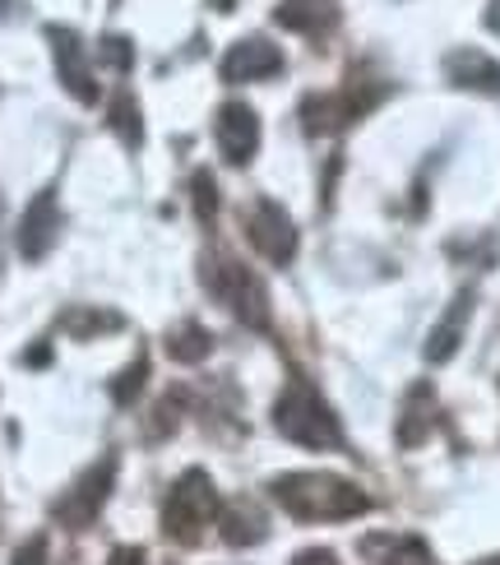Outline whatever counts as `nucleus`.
Listing matches in <instances>:
<instances>
[{"label": "nucleus", "instance_id": "nucleus-4", "mask_svg": "<svg viewBox=\"0 0 500 565\" xmlns=\"http://www.w3.org/2000/svg\"><path fill=\"white\" fill-rule=\"evenodd\" d=\"M204 282H209L213 297L232 306L242 324H251V329L269 324V292H265V282H259L242 260H227V255L209 260L204 265Z\"/></svg>", "mask_w": 500, "mask_h": 565}, {"label": "nucleus", "instance_id": "nucleus-9", "mask_svg": "<svg viewBox=\"0 0 500 565\" xmlns=\"http://www.w3.org/2000/svg\"><path fill=\"white\" fill-rule=\"evenodd\" d=\"M283 70V52L265 38H246L236 42L232 52L223 56V79L227 84H251V79H269Z\"/></svg>", "mask_w": 500, "mask_h": 565}, {"label": "nucleus", "instance_id": "nucleus-5", "mask_svg": "<svg viewBox=\"0 0 500 565\" xmlns=\"http://www.w3.org/2000/svg\"><path fill=\"white\" fill-rule=\"evenodd\" d=\"M111 478H116V459L107 455L103 463H93L88 473L75 482V487H65V497L52 505V514L65 524V529H88L93 520H98V510L107 501V491H111Z\"/></svg>", "mask_w": 500, "mask_h": 565}, {"label": "nucleus", "instance_id": "nucleus-19", "mask_svg": "<svg viewBox=\"0 0 500 565\" xmlns=\"http://www.w3.org/2000/svg\"><path fill=\"white\" fill-rule=\"evenodd\" d=\"M145 375H149V358L139 352V358L111 381V398H116V404H135V394L145 390Z\"/></svg>", "mask_w": 500, "mask_h": 565}, {"label": "nucleus", "instance_id": "nucleus-7", "mask_svg": "<svg viewBox=\"0 0 500 565\" xmlns=\"http://www.w3.org/2000/svg\"><path fill=\"white\" fill-rule=\"evenodd\" d=\"M61 237V204L56 191H38L19 218V255L23 260H42Z\"/></svg>", "mask_w": 500, "mask_h": 565}, {"label": "nucleus", "instance_id": "nucleus-25", "mask_svg": "<svg viewBox=\"0 0 500 565\" xmlns=\"http://www.w3.org/2000/svg\"><path fill=\"white\" fill-rule=\"evenodd\" d=\"M107 565H145V552H139V547H116Z\"/></svg>", "mask_w": 500, "mask_h": 565}, {"label": "nucleus", "instance_id": "nucleus-3", "mask_svg": "<svg viewBox=\"0 0 500 565\" xmlns=\"http://www.w3.org/2000/svg\"><path fill=\"white\" fill-rule=\"evenodd\" d=\"M213 514H219V491H213V482L200 468H190V473L167 491L162 529H167V537H177V543H200V533L213 524Z\"/></svg>", "mask_w": 500, "mask_h": 565}, {"label": "nucleus", "instance_id": "nucleus-14", "mask_svg": "<svg viewBox=\"0 0 500 565\" xmlns=\"http://www.w3.org/2000/svg\"><path fill=\"white\" fill-rule=\"evenodd\" d=\"M219 533H223V543H232V547L265 543V537H269L265 510H259V505H251L246 497H236V501L223 510V524H219Z\"/></svg>", "mask_w": 500, "mask_h": 565}, {"label": "nucleus", "instance_id": "nucleus-17", "mask_svg": "<svg viewBox=\"0 0 500 565\" xmlns=\"http://www.w3.org/2000/svg\"><path fill=\"white\" fill-rule=\"evenodd\" d=\"M325 19H329L325 0H283L278 6V23L283 29H297V33H316Z\"/></svg>", "mask_w": 500, "mask_h": 565}, {"label": "nucleus", "instance_id": "nucleus-1", "mask_svg": "<svg viewBox=\"0 0 500 565\" xmlns=\"http://www.w3.org/2000/svg\"><path fill=\"white\" fill-rule=\"evenodd\" d=\"M274 501L301 524H325V520H352V514L371 510V497L362 487L329 473H288L274 478Z\"/></svg>", "mask_w": 500, "mask_h": 565}, {"label": "nucleus", "instance_id": "nucleus-23", "mask_svg": "<svg viewBox=\"0 0 500 565\" xmlns=\"http://www.w3.org/2000/svg\"><path fill=\"white\" fill-rule=\"evenodd\" d=\"M14 565H46V537H29L19 552H14Z\"/></svg>", "mask_w": 500, "mask_h": 565}, {"label": "nucleus", "instance_id": "nucleus-6", "mask_svg": "<svg viewBox=\"0 0 500 565\" xmlns=\"http://www.w3.org/2000/svg\"><path fill=\"white\" fill-rule=\"evenodd\" d=\"M246 237L274 265H288L297 255V227L288 218V209L274 204V200H255V209L246 214Z\"/></svg>", "mask_w": 500, "mask_h": 565}, {"label": "nucleus", "instance_id": "nucleus-20", "mask_svg": "<svg viewBox=\"0 0 500 565\" xmlns=\"http://www.w3.org/2000/svg\"><path fill=\"white\" fill-rule=\"evenodd\" d=\"M65 324L84 339V334H98V329H121V316L116 311H79V316H65Z\"/></svg>", "mask_w": 500, "mask_h": 565}, {"label": "nucleus", "instance_id": "nucleus-26", "mask_svg": "<svg viewBox=\"0 0 500 565\" xmlns=\"http://www.w3.org/2000/svg\"><path fill=\"white\" fill-rule=\"evenodd\" d=\"M472 565H500V556H487V561H472Z\"/></svg>", "mask_w": 500, "mask_h": 565}, {"label": "nucleus", "instance_id": "nucleus-10", "mask_svg": "<svg viewBox=\"0 0 500 565\" xmlns=\"http://www.w3.org/2000/svg\"><path fill=\"white\" fill-rule=\"evenodd\" d=\"M46 38H52V52H56V75H61V84L75 93L79 103H98V84H93V75H88V65H84V46H79V38L70 33V29H46Z\"/></svg>", "mask_w": 500, "mask_h": 565}, {"label": "nucleus", "instance_id": "nucleus-15", "mask_svg": "<svg viewBox=\"0 0 500 565\" xmlns=\"http://www.w3.org/2000/svg\"><path fill=\"white\" fill-rule=\"evenodd\" d=\"M436 422V394L432 385H413L408 390V404H403V417H398V445H422L426 431H432Z\"/></svg>", "mask_w": 500, "mask_h": 565}, {"label": "nucleus", "instance_id": "nucleus-8", "mask_svg": "<svg viewBox=\"0 0 500 565\" xmlns=\"http://www.w3.org/2000/svg\"><path fill=\"white\" fill-rule=\"evenodd\" d=\"M213 135H219V149L232 168H242V162L255 158V145H259V116L246 107V103H227L219 111V121H213Z\"/></svg>", "mask_w": 500, "mask_h": 565}, {"label": "nucleus", "instance_id": "nucleus-2", "mask_svg": "<svg viewBox=\"0 0 500 565\" xmlns=\"http://www.w3.org/2000/svg\"><path fill=\"white\" fill-rule=\"evenodd\" d=\"M274 427L292 445H306V450H343L339 417L329 413V404L316 394V385H306V381H292L288 390L278 394Z\"/></svg>", "mask_w": 500, "mask_h": 565}, {"label": "nucleus", "instance_id": "nucleus-18", "mask_svg": "<svg viewBox=\"0 0 500 565\" xmlns=\"http://www.w3.org/2000/svg\"><path fill=\"white\" fill-rule=\"evenodd\" d=\"M107 126L126 139V149H139V139H145V130H139V107L130 93H121V98L111 103V116H107Z\"/></svg>", "mask_w": 500, "mask_h": 565}, {"label": "nucleus", "instance_id": "nucleus-12", "mask_svg": "<svg viewBox=\"0 0 500 565\" xmlns=\"http://www.w3.org/2000/svg\"><path fill=\"white\" fill-rule=\"evenodd\" d=\"M445 70H449V79H455L459 88H472V93H500V65H496L487 52L459 46V52H449Z\"/></svg>", "mask_w": 500, "mask_h": 565}, {"label": "nucleus", "instance_id": "nucleus-24", "mask_svg": "<svg viewBox=\"0 0 500 565\" xmlns=\"http://www.w3.org/2000/svg\"><path fill=\"white\" fill-rule=\"evenodd\" d=\"M292 565H339V556L325 552V547H311V552H301Z\"/></svg>", "mask_w": 500, "mask_h": 565}, {"label": "nucleus", "instance_id": "nucleus-13", "mask_svg": "<svg viewBox=\"0 0 500 565\" xmlns=\"http://www.w3.org/2000/svg\"><path fill=\"white\" fill-rule=\"evenodd\" d=\"M362 556H371L375 565H432L426 543L408 533H371L362 537Z\"/></svg>", "mask_w": 500, "mask_h": 565}, {"label": "nucleus", "instance_id": "nucleus-11", "mask_svg": "<svg viewBox=\"0 0 500 565\" xmlns=\"http://www.w3.org/2000/svg\"><path fill=\"white\" fill-rule=\"evenodd\" d=\"M468 316H472V292H459L449 301V311L440 316V324L432 329V339H426V362H449L464 343V329H468Z\"/></svg>", "mask_w": 500, "mask_h": 565}, {"label": "nucleus", "instance_id": "nucleus-22", "mask_svg": "<svg viewBox=\"0 0 500 565\" xmlns=\"http://www.w3.org/2000/svg\"><path fill=\"white\" fill-rule=\"evenodd\" d=\"M103 61L111 65V70H130L135 65V46H130V38H103Z\"/></svg>", "mask_w": 500, "mask_h": 565}, {"label": "nucleus", "instance_id": "nucleus-16", "mask_svg": "<svg viewBox=\"0 0 500 565\" xmlns=\"http://www.w3.org/2000/svg\"><path fill=\"white\" fill-rule=\"evenodd\" d=\"M167 352H172L177 362L195 366V362H204L209 352H213V339H209V329H204V324L185 320V324H177V329H172V339H167Z\"/></svg>", "mask_w": 500, "mask_h": 565}, {"label": "nucleus", "instance_id": "nucleus-21", "mask_svg": "<svg viewBox=\"0 0 500 565\" xmlns=\"http://www.w3.org/2000/svg\"><path fill=\"white\" fill-rule=\"evenodd\" d=\"M195 209H200V223L219 214V185H213L209 172H195Z\"/></svg>", "mask_w": 500, "mask_h": 565}]
</instances>
